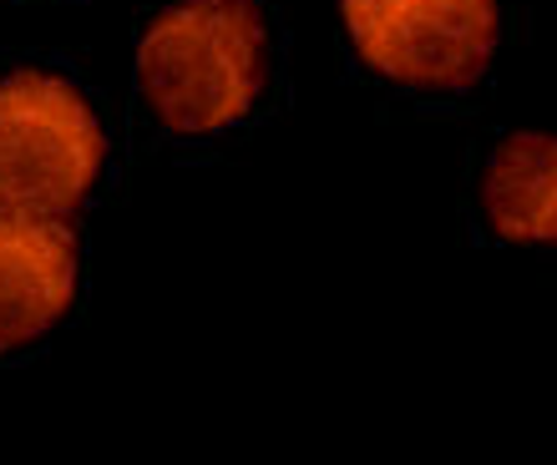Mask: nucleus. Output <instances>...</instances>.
<instances>
[{
  "label": "nucleus",
  "instance_id": "f257e3e1",
  "mask_svg": "<svg viewBox=\"0 0 557 465\" xmlns=\"http://www.w3.org/2000/svg\"><path fill=\"white\" fill-rule=\"evenodd\" d=\"M137 76L173 131H219L264 91V11L253 0H177L147 26Z\"/></svg>",
  "mask_w": 557,
  "mask_h": 465
},
{
  "label": "nucleus",
  "instance_id": "f03ea898",
  "mask_svg": "<svg viewBox=\"0 0 557 465\" xmlns=\"http://www.w3.org/2000/svg\"><path fill=\"white\" fill-rule=\"evenodd\" d=\"M107 162V137L82 91L61 76L0 81V213L72 218Z\"/></svg>",
  "mask_w": 557,
  "mask_h": 465
},
{
  "label": "nucleus",
  "instance_id": "7ed1b4c3",
  "mask_svg": "<svg viewBox=\"0 0 557 465\" xmlns=\"http://www.w3.org/2000/svg\"><path fill=\"white\" fill-rule=\"evenodd\" d=\"M355 51L391 81L461 91L497 51V0H339Z\"/></svg>",
  "mask_w": 557,
  "mask_h": 465
},
{
  "label": "nucleus",
  "instance_id": "20e7f679",
  "mask_svg": "<svg viewBox=\"0 0 557 465\" xmlns=\"http://www.w3.org/2000/svg\"><path fill=\"white\" fill-rule=\"evenodd\" d=\"M76 232L61 218L0 213V354L41 339L72 309Z\"/></svg>",
  "mask_w": 557,
  "mask_h": 465
},
{
  "label": "nucleus",
  "instance_id": "39448f33",
  "mask_svg": "<svg viewBox=\"0 0 557 465\" xmlns=\"http://www.w3.org/2000/svg\"><path fill=\"white\" fill-rule=\"evenodd\" d=\"M486 218L512 243H557V137L512 131L482 177Z\"/></svg>",
  "mask_w": 557,
  "mask_h": 465
}]
</instances>
